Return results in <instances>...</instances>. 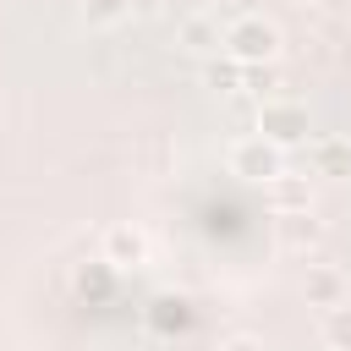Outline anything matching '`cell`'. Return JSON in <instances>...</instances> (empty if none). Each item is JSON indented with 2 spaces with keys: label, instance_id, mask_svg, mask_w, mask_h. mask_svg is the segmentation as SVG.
<instances>
[{
  "label": "cell",
  "instance_id": "obj_5",
  "mask_svg": "<svg viewBox=\"0 0 351 351\" xmlns=\"http://www.w3.org/2000/svg\"><path fill=\"white\" fill-rule=\"evenodd\" d=\"M274 241H280V252H296V258H307V252L324 241V219H318L313 208L274 214Z\"/></svg>",
  "mask_w": 351,
  "mask_h": 351
},
{
  "label": "cell",
  "instance_id": "obj_6",
  "mask_svg": "<svg viewBox=\"0 0 351 351\" xmlns=\"http://www.w3.org/2000/svg\"><path fill=\"white\" fill-rule=\"evenodd\" d=\"M176 38L192 55H225V22H219V11H186L176 22Z\"/></svg>",
  "mask_w": 351,
  "mask_h": 351
},
{
  "label": "cell",
  "instance_id": "obj_12",
  "mask_svg": "<svg viewBox=\"0 0 351 351\" xmlns=\"http://www.w3.org/2000/svg\"><path fill=\"white\" fill-rule=\"evenodd\" d=\"M318 340H324V346H335V351H351V302H340V307H329V313H324Z\"/></svg>",
  "mask_w": 351,
  "mask_h": 351
},
{
  "label": "cell",
  "instance_id": "obj_11",
  "mask_svg": "<svg viewBox=\"0 0 351 351\" xmlns=\"http://www.w3.org/2000/svg\"><path fill=\"white\" fill-rule=\"evenodd\" d=\"M148 324H154L159 335H176V329H186V324H192V313H186V296H154V302H148Z\"/></svg>",
  "mask_w": 351,
  "mask_h": 351
},
{
  "label": "cell",
  "instance_id": "obj_14",
  "mask_svg": "<svg viewBox=\"0 0 351 351\" xmlns=\"http://www.w3.org/2000/svg\"><path fill=\"white\" fill-rule=\"evenodd\" d=\"M77 11H82V22H93V27H110V22H121V16L132 11V0H77Z\"/></svg>",
  "mask_w": 351,
  "mask_h": 351
},
{
  "label": "cell",
  "instance_id": "obj_1",
  "mask_svg": "<svg viewBox=\"0 0 351 351\" xmlns=\"http://www.w3.org/2000/svg\"><path fill=\"white\" fill-rule=\"evenodd\" d=\"M225 55L241 66H269L280 60V22L263 11H247L236 22H225Z\"/></svg>",
  "mask_w": 351,
  "mask_h": 351
},
{
  "label": "cell",
  "instance_id": "obj_3",
  "mask_svg": "<svg viewBox=\"0 0 351 351\" xmlns=\"http://www.w3.org/2000/svg\"><path fill=\"white\" fill-rule=\"evenodd\" d=\"M252 132L258 137H269L274 148H296V143H307V132H313V121H307V104H296V99H263L258 104V121H252Z\"/></svg>",
  "mask_w": 351,
  "mask_h": 351
},
{
  "label": "cell",
  "instance_id": "obj_15",
  "mask_svg": "<svg viewBox=\"0 0 351 351\" xmlns=\"http://www.w3.org/2000/svg\"><path fill=\"white\" fill-rule=\"evenodd\" d=\"M274 88H280V66H274V60H269V66H247L241 93H252V99L263 104V99H274Z\"/></svg>",
  "mask_w": 351,
  "mask_h": 351
},
{
  "label": "cell",
  "instance_id": "obj_9",
  "mask_svg": "<svg viewBox=\"0 0 351 351\" xmlns=\"http://www.w3.org/2000/svg\"><path fill=\"white\" fill-rule=\"evenodd\" d=\"M269 197H274V214H296V208H313V186H307V176H274L269 181Z\"/></svg>",
  "mask_w": 351,
  "mask_h": 351
},
{
  "label": "cell",
  "instance_id": "obj_10",
  "mask_svg": "<svg viewBox=\"0 0 351 351\" xmlns=\"http://www.w3.org/2000/svg\"><path fill=\"white\" fill-rule=\"evenodd\" d=\"M203 82H208L214 93H241V82H247V66H241V60H230V55H208V66H203Z\"/></svg>",
  "mask_w": 351,
  "mask_h": 351
},
{
  "label": "cell",
  "instance_id": "obj_8",
  "mask_svg": "<svg viewBox=\"0 0 351 351\" xmlns=\"http://www.w3.org/2000/svg\"><path fill=\"white\" fill-rule=\"evenodd\" d=\"M313 176H351V137H318L313 143Z\"/></svg>",
  "mask_w": 351,
  "mask_h": 351
},
{
  "label": "cell",
  "instance_id": "obj_7",
  "mask_svg": "<svg viewBox=\"0 0 351 351\" xmlns=\"http://www.w3.org/2000/svg\"><path fill=\"white\" fill-rule=\"evenodd\" d=\"M104 263H115V269L148 263V230L143 225H110L104 230Z\"/></svg>",
  "mask_w": 351,
  "mask_h": 351
},
{
  "label": "cell",
  "instance_id": "obj_4",
  "mask_svg": "<svg viewBox=\"0 0 351 351\" xmlns=\"http://www.w3.org/2000/svg\"><path fill=\"white\" fill-rule=\"evenodd\" d=\"M302 296H307V307H340V302H351V280H346V269L340 263H307V274H302Z\"/></svg>",
  "mask_w": 351,
  "mask_h": 351
},
{
  "label": "cell",
  "instance_id": "obj_16",
  "mask_svg": "<svg viewBox=\"0 0 351 351\" xmlns=\"http://www.w3.org/2000/svg\"><path fill=\"white\" fill-rule=\"evenodd\" d=\"M219 351H269L258 335H230V340H219Z\"/></svg>",
  "mask_w": 351,
  "mask_h": 351
},
{
  "label": "cell",
  "instance_id": "obj_17",
  "mask_svg": "<svg viewBox=\"0 0 351 351\" xmlns=\"http://www.w3.org/2000/svg\"><path fill=\"white\" fill-rule=\"evenodd\" d=\"M318 351H335V346H318Z\"/></svg>",
  "mask_w": 351,
  "mask_h": 351
},
{
  "label": "cell",
  "instance_id": "obj_13",
  "mask_svg": "<svg viewBox=\"0 0 351 351\" xmlns=\"http://www.w3.org/2000/svg\"><path fill=\"white\" fill-rule=\"evenodd\" d=\"M110 280H115V263H104V258H99L93 269H77V280H71V285H77V296H110Z\"/></svg>",
  "mask_w": 351,
  "mask_h": 351
},
{
  "label": "cell",
  "instance_id": "obj_2",
  "mask_svg": "<svg viewBox=\"0 0 351 351\" xmlns=\"http://www.w3.org/2000/svg\"><path fill=\"white\" fill-rule=\"evenodd\" d=\"M225 165H230V176H241V181H258V186H269L274 176H285V148H274L269 137L247 132V137H236V143L225 148Z\"/></svg>",
  "mask_w": 351,
  "mask_h": 351
}]
</instances>
